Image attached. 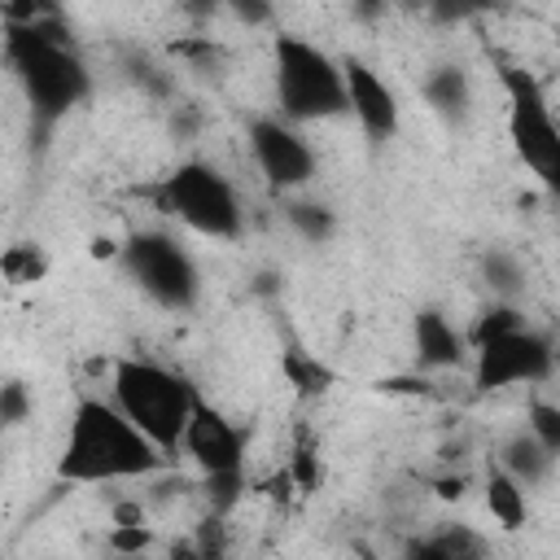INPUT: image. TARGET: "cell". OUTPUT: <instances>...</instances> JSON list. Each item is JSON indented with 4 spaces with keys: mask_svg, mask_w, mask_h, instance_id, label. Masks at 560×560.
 Instances as JSON below:
<instances>
[{
    "mask_svg": "<svg viewBox=\"0 0 560 560\" xmlns=\"http://www.w3.org/2000/svg\"><path fill=\"white\" fill-rule=\"evenodd\" d=\"M166 468V451L127 420V411L109 398L83 394L70 411L66 446L57 459L61 481L109 486V481H144Z\"/></svg>",
    "mask_w": 560,
    "mask_h": 560,
    "instance_id": "1",
    "label": "cell"
},
{
    "mask_svg": "<svg viewBox=\"0 0 560 560\" xmlns=\"http://www.w3.org/2000/svg\"><path fill=\"white\" fill-rule=\"evenodd\" d=\"M4 61H9V74L18 79L39 131H52L92 92V74L83 66L74 39L66 35L61 18L4 22Z\"/></svg>",
    "mask_w": 560,
    "mask_h": 560,
    "instance_id": "2",
    "label": "cell"
},
{
    "mask_svg": "<svg viewBox=\"0 0 560 560\" xmlns=\"http://www.w3.org/2000/svg\"><path fill=\"white\" fill-rule=\"evenodd\" d=\"M109 398L127 411V420L136 429H144L166 455L184 442V429L192 420V407H197V389L188 376L171 372L166 363H153V359H118L114 363V376H109Z\"/></svg>",
    "mask_w": 560,
    "mask_h": 560,
    "instance_id": "3",
    "label": "cell"
},
{
    "mask_svg": "<svg viewBox=\"0 0 560 560\" xmlns=\"http://www.w3.org/2000/svg\"><path fill=\"white\" fill-rule=\"evenodd\" d=\"M276 109L289 122H324L337 114H350L346 96V70L337 57L315 48L298 35H276Z\"/></svg>",
    "mask_w": 560,
    "mask_h": 560,
    "instance_id": "4",
    "label": "cell"
},
{
    "mask_svg": "<svg viewBox=\"0 0 560 560\" xmlns=\"http://www.w3.org/2000/svg\"><path fill=\"white\" fill-rule=\"evenodd\" d=\"M499 88L508 96L512 153L551 197H560V122L551 114L547 88L525 66H512V61H499Z\"/></svg>",
    "mask_w": 560,
    "mask_h": 560,
    "instance_id": "5",
    "label": "cell"
},
{
    "mask_svg": "<svg viewBox=\"0 0 560 560\" xmlns=\"http://www.w3.org/2000/svg\"><path fill=\"white\" fill-rule=\"evenodd\" d=\"M153 201L162 214H175L184 228L210 236V241H236L245 232V206L223 171L210 162H179L175 171L162 175L153 188Z\"/></svg>",
    "mask_w": 560,
    "mask_h": 560,
    "instance_id": "6",
    "label": "cell"
},
{
    "mask_svg": "<svg viewBox=\"0 0 560 560\" xmlns=\"http://www.w3.org/2000/svg\"><path fill=\"white\" fill-rule=\"evenodd\" d=\"M179 451L197 464V472L206 481L210 512L228 516L236 508V499L245 494V433L219 407H210L206 398H197Z\"/></svg>",
    "mask_w": 560,
    "mask_h": 560,
    "instance_id": "7",
    "label": "cell"
},
{
    "mask_svg": "<svg viewBox=\"0 0 560 560\" xmlns=\"http://www.w3.org/2000/svg\"><path fill=\"white\" fill-rule=\"evenodd\" d=\"M127 280L162 311H188L201 298V271L192 254L166 232H131L118 254Z\"/></svg>",
    "mask_w": 560,
    "mask_h": 560,
    "instance_id": "8",
    "label": "cell"
},
{
    "mask_svg": "<svg viewBox=\"0 0 560 560\" xmlns=\"http://www.w3.org/2000/svg\"><path fill=\"white\" fill-rule=\"evenodd\" d=\"M556 363H560V350L551 346V337L521 324L512 332H499V337L472 346V389L499 394L512 385H538L556 372Z\"/></svg>",
    "mask_w": 560,
    "mask_h": 560,
    "instance_id": "9",
    "label": "cell"
},
{
    "mask_svg": "<svg viewBox=\"0 0 560 560\" xmlns=\"http://www.w3.org/2000/svg\"><path fill=\"white\" fill-rule=\"evenodd\" d=\"M245 140H249L254 166L262 171V179L276 192H298L315 179V149L298 131V122H289L280 114H258V118H249Z\"/></svg>",
    "mask_w": 560,
    "mask_h": 560,
    "instance_id": "10",
    "label": "cell"
},
{
    "mask_svg": "<svg viewBox=\"0 0 560 560\" xmlns=\"http://www.w3.org/2000/svg\"><path fill=\"white\" fill-rule=\"evenodd\" d=\"M341 70H346L350 114H354V122L363 127V136H368L372 144L394 140V136H398V122H402L394 88H389L368 61H359V57H341Z\"/></svg>",
    "mask_w": 560,
    "mask_h": 560,
    "instance_id": "11",
    "label": "cell"
},
{
    "mask_svg": "<svg viewBox=\"0 0 560 560\" xmlns=\"http://www.w3.org/2000/svg\"><path fill=\"white\" fill-rule=\"evenodd\" d=\"M411 341H416V363L424 372H446V368H459L468 363V332H459L438 306H424L416 311L411 319Z\"/></svg>",
    "mask_w": 560,
    "mask_h": 560,
    "instance_id": "12",
    "label": "cell"
},
{
    "mask_svg": "<svg viewBox=\"0 0 560 560\" xmlns=\"http://www.w3.org/2000/svg\"><path fill=\"white\" fill-rule=\"evenodd\" d=\"M424 105L446 122V127H464L472 118V83L464 66H433L420 83Z\"/></svg>",
    "mask_w": 560,
    "mask_h": 560,
    "instance_id": "13",
    "label": "cell"
},
{
    "mask_svg": "<svg viewBox=\"0 0 560 560\" xmlns=\"http://www.w3.org/2000/svg\"><path fill=\"white\" fill-rule=\"evenodd\" d=\"M481 499H486V512L503 525V529H521L529 521V490L494 459L486 464V481H481Z\"/></svg>",
    "mask_w": 560,
    "mask_h": 560,
    "instance_id": "14",
    "label": "cell"
},
{
    "mask_svg": "<svg viewBox=\"0 0 560 560\" xmlns=\"http://www.w3.org/2000/svg\"><path fill=\"white\" fill-rule=\"evenodd\" d=\"M499 464L525 486V490H538L547 477H551V468H556V455L529 433V429H516L503 446H499Z\"/></svg>",
    "mask_w": 560,
    "mask_h": 560,
    "instance_id": "15",
    "label": "cell"
},
{
    "mask_svg": "<svg viewBox=\"0 0 560 560\" xmlns=\"http://www.w3.org/2000/svg\"><path fill=\"white\" fill-rule=\"evenodd\" d=\"M486 551H490V542L468 525H442L438 534L407 542V556H420V560H472Z\"/></svg>",
    "mask_w": 560,
    "mask_h": 560,
    "instance_id": "16",
    "label": "cell"
},
{
    "mask_svg": "<svg viewBox=\"0 0 560 560\" xmlns=\"http://www.w3.org/2000/svg\"><path fill=\"white\" fill-rule=\"evenodd\" d=\"M280 372H284V381L302 394V398H319L328 385H332V368L328 363H319L311 350H302V346H284L280 350Z\"/></svg>",
    "mask_w": 560,
    "mask_h": 560,
    "instance_id": "17",
    "label": "cell"
},
{
    "mask_svg": "<svg viewBox=\"0 0 560 560\" xmlns=\"http://www.w3.org/2000/svg\"><path fill=\"white\" fill-rule=\"evenodd\" d=\"M0 271H4V280H9L13 289H26V284H39V280L52 271V258H48L44 245H35V241H13V245H4V254H0Z\"/></svg>",
    "mask_w": 560,
    "mask_h": 560,
    "instance_id": "18",
    "label": "cell"
},
{
    "mask_svg": "<svg viewBox=\"0 0 560 560\" xmlns=\"http://www.w3.org/2000/svg\"><path fill=\"white\" fill-rule=\"evenodd\" d=\"M284 219H289V228H293L302 241H311V245H324V241H332V232H337V214H332L324 201H311V197H284Z\"/></svg>",
    "mask_w": 560,
    "mask_h": 560,
    "instance_id": "19",
    "label": "cell"
},
{
    "mask_svg": "<svg viewBox=\"0 0 560 560\" xmlns=\"http://www.w3.org/2000/svg\"><path fill=\"white\" fill-rule=\"evenodd\" d=\"M481 280L494 298H508V302H516L525 293V267L508 249H486L481 254Z\"/></svg>",
    "mask_w": 560,
    "mask_h": 560,
    "instance_id": "20",
    "label": "cell"
},
{
    "mask_svg": "<svg viewBox=\"0 0 560 560\" xmlns=\"http://www.w3.org/2000/svg\"><path fill=\"white\" fill-rule=\"evenodd\" d=\"M284 468L293 472L298 494L319 490V481H324V459H319V442H315V433H311V429H298V438H293V446H289V464H284Z\"/></svg>",
    "mask_w": 560,
    "mask_h": 560,
    "instance_id": "21",
    "label": "cell"
},
{
    "mask_svg": "<svg viewBox=\"0 0 560 560\" xmlns=\"http://www.w3.org/2000/svg\"><path fill=\"white\" fill-rule=\"evenodd\" d=\"M521 324H525V311H521L516 302H508V298H494V302L472 319L468 346H481V341H490V337H499V332H512V328H521Z\"/></svg>",
    "mask_w": 560,
    "mask_h": 560,
    "instance_id": "22",
    "label": "cell"
},
{
    "mask_svg": "<svg viewBox=\"0 0 560 560\" xmlns=\"http://www.w3.org/2000/svg\"><path fill=\"white\" fill-rule=\"evenodd\" d=\"M525 429L560 459V402H551V398H529L525 402Z\"/></svg>",
    "mask_w": 560,
    "mask_h": 560,
    "instance_id": "23",
    "label": "cell"
},
{
    "mask_svg": "<svg viewBox=\"0 0 560 560\" xmlns=\"http://www.w3.org/2000/svg\"><path fill=\"white\" fill-rule=\"evenodd\" d=\"M499 9H503V0H429V18L438 26H459L481 13H499Z\"/></svg>",
    "mask_w": 560,
    "mask_h": 560,
    "instance_id": "24",
    "label": "cell"
},
{
    "mask_svg": "<svg viewBox=\"0 0 560 560\" xmlns=\"http://www.w3.org/2000/svg\"><path fill=\"white\" fill-rule=\"evenodd\" d=\"M31 411H35L31 389H26L18 376L4 381V385H0V424H4V429H22V424L31 420Z\"/></svg>",
    "mask_w": 560,
    "mask_h": 560,
    "instance_id": "25",
    "label": "cell"
},
{
    "mask_svg": "<svg viewBox=\"0 0 560 560\" xmlns=\"http://www.w3.org/2000/svg\"><path fill=\"white\" fill-rule=\"evenodd\" d=\"M171 57H184L192 70H214V61H219V44H214L210 35H184V39L171 44Z\"/></svg>",
    "mask_w": 560,
    "mask_h": 560,
    "instance_id": "26",
    "label": "cell"
},
{
    "mask_svg": "<svg viewBox=\"0 0 560 560\" xmlns=\"http://www.w3.org/2000/svg\"><path fill=\"white\" fill-rule=\"evenodd\" d=\"M223 9L241 22V26H271L276 22V0H223Z\"/></svg>",
    "mask_w": 560,
    "mask_h": 560,
    "instance_id": "27",
    "label": "cell"
},
{
    "mask_svg": "<svg viewBox=\"0 0 560 560\" xmlns=\"http://www.w3.org/2000/svg\"><path fill=\"white\" fill-rule=\"evenodd\" d=\"M105 542H109V551H149L153 547V529H149V521H140V525H114Z\"/></svg>",
    "mask_w": 560,
    "mask_h": 560,
    "instance_id": "28",
    "label": "cell"
},
{
    "mask_svg": "<svg viewBox=\"0 0 560 560\" xmlns=\"http://www.w3.org/2000/svg\"><path fill=\"white\" fill-rule=\"evenodd\" d=\"M381 389H385V394H420V398H438V389H433L424 376H389V381H381Z\"/></svg>",
    "mask_w": 560,
    "mask_h": 560,
    "instance_id": "29",
    "label": "cell"
},
{
    "mask_svg": "<svg viewBox=\"0 0 560 560\" xmlns=\"http://www.w3.org/2000/svg\"><path fill=\"white\" fill-rule=\"evenodd\" d=\"M389 4L394 0H350V18L363 22V26H372V22H381L389 13Z\"/></svg>",
    "mask_w": 560,
    "mask_h": 560,
    "instance_id": "30",
    "label": "cell"
},
{
    "mask_svg": "<svg viewBox=\"0 0 560 560\" xmlns=\"http://www.w3.org/2000/svg\"><path fill=\"white\" fill-rule=\"evenodd\" d=\"M179 9H184L192 22H210V18L223 9V0H179Z\"/></svg>",
    "mask_w": 560,
    "mask_h": 560,
    "instance_id": "31",
    "label": "cell"
},
{
    "mask_svg": "<svg viewBox=\"0 0 560 560\" xmlns=\"http://www.w3.org/2000/svg\"><path fill=\"white\" fill-rule=\"evenodd\" d=\"M433 486H438V499H446V503H451V499H459V494H464L468 477H464V472H446V477H438Z\"/></svg>",
    "mask_w": 560,
    "mask_h": 560,
    "instance_id": "32",
    "label": "cell"
},
{
    "mask_svg": "<svg viewBox=\"0 0 560 560\" xmlns=\"http://www.w3.org/2000/svg\"><path fill=\"white\" fill-rule=\"evenodd\" d=\"M118 254H122L118 241H109V236H96V241H92V258H118Z\"/></svg>",
    "mask_w": 560,
    "mask_h": 560,
    "instance_id": "33",
    "label": "cell"
},
{
    "mask_svg": "<svg viewBox=\"0 0 560 560\" xmlns=\"http://www.w3.org/2000/svg\"><path fill=\"white\" fill-rule=\"evenodd\" d=\"M35 4H39L48 18H61V4H57V0H35Z\"/></svg>",
    "mask_w": 560,
    "mask_h": 560,
    "instance_id": "34",
    "label": "cell"
}]
</instances>
